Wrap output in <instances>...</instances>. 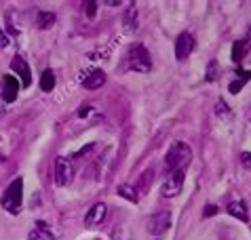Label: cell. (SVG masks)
Listing matches in <instances>:
<instances>
[{
	"mask_svg": "<svg viewBox=\"0 0 251 240\" xmlns=\"http://www.w3.org/2000/svg\"><path fill=\"white\" fill-rule=\"evenodd\" d=\"M85 6H87V11H89V17H93V15H95V6H97V2H87Z\"/></svg>",
	"mask_w": 251,
	"mask_h": 240,
	"instance_id": "22",
	"label": "cell"
},
{
	"mask_svg": "<svg viewBox=\"0 0 251 240\" xmlns=\"http://www.w3.org/2000/svg\"><path fill=\"white\" fill-rule=\"evenodd\" d=\"M53 87H55V76L51 70H47V72H43V76H40V89L49 93V91H53Z\"/></svg>",
	"mask_w": 251,
	"mask_h": 240,
	"instance_id": "16",
	"label": "cell"
},
{
	"mask_svg": "<svg viewBox=\"0 0 251 240\" xmlns=\"http://www.w3.org/2000/svg\"><path fill=\"white\" fill-rule=\"evenodd\" d=\"M215 213H218V207H213V204H209V207L205 209V217H211Z\"/></svg>",
	"mask_w": 251,
	"mask_h": 240,
	"instance_id": "20",
	"label": "cell"
},
{
	"mask_svg": "<svg viewBox=\"0 0 251 240\" xmlns=\"http://www.w3.org/2000/svg\"><path fill=\"white\" fill-rule=\"evenodd\" d=\"M192 48H194V38L188 32H182L177 36V40H176V57L177 59H186L188 55L192 53Z\"/></svg>",
	"mask_w": 251,
	"mask_h": 240,
	"instance_id": "7",
	"label": "cell"
},
{
	"mask_svg": "<svg viewBox=\"0 0 251 240\" xmlns=\"http://www.w3.org/2000/svg\"><path fill=\"white\" fill-rule=\"evenodd\" d=\"M19 93V84L15 76H4V101H13Z\"/></svg>",
	"mask_w": 251,
	"mask_h": 240,
	"instance_id": "11",
	"label": "cell"
},
{
	"mask_svg": "<svg viewBox=\"0 0 251 240\" xmlns=\"http://www.w3.org/2000/svg\"><path fill=\"white\" fill-rule=\"evenodd\" d=\"M118 196H123V198H127L131 202H137L139 200V196H137V190L135 188H131V186H118Z\"/></svg>",
	"mask_w": 251,
	"mask_h": 240,
	"instance_id": "15",
	"label": "cell"
},
{
	"mask_svg": "<svg viewBox=\"0 0 251 240\" xmlns=\"http://www.w3.org/2000/svg\"><path fill=\"white\" fill-rule=\"evenodd\" d=\"M169 225H171V213L169 211H158L148 219V232L154 236H160L163 232L169 230Z\"/></svg>",
	"mask_w": 251,
	"mask_h": 240,
	"instance_id": "5",
	"label": "cell"
},
{
	"mask_svg": "<svg viewBox=\"0 0 251 240\" xmlns=\"http://www.w3.org/2000/svg\"><path fill=\"white\" fill-rule=\"evenodd\" d=\"M22 198H24V181L22 179H15L11 181V186L4 190L2 194V207L9 211V213H19L22 209Z\"/></svg>",
	"mask_w": 251,
	"mask_h": 240,
	"instance_id": "2",
	"label": "cell"
},
{
	"mask_svg": "<svg viewBox=\"0 0 251 240\" xmlns=\"http://www.w3.org/2000/svg\"><path fill=\"white\" fill-rule=\"evenodd\" d=\"M0 45H2V47L6 45V38H4V34H0Z\"/></svg>",
	"mask_w": 251,
	"mask_h": 240,
	"instance_id": "25",
	"label": "cell"
},
{
	"mask_svg": "<svg viewBox=\"0 0 251 240\" xmlns=\"http://www.w3.org/2000/svg\"><path fill=\"white\" fill-rule=\"evenodd\" d=\"M215 112H218V114H226V103L220 101V103H218V110H215Z\"/></svg>",
	"mask_w": 251,
	"mask_h": 240,
	"instance_id": "23",
	"label": "cell"
},
{
	"mask_svg": "<svg viewBox=\"0 0 251 240\" xmlns=\"http://www.w3.org/2000/svg\"><path fill=\"white\" fill-rule=\"evenodd\" d=\"M55 19H57V17H55V13H51V11H43V13L38 15V21H36V24H38L40 30H49V27H53Z\"/></svg>",
	"mask_w": 251,
	"mask_h": 240,
	"instance_id": "13",
	"label": "cell"
},
{
	"mask_svg": "<svg viewBox=\"0 0 251 240\" xmlns=\"http://www.w3.org/2000/svg\"><path fill=\"white\" fill-rule=\"evenodd\" d=\"M103 82H106V72H103V70H93V72L82 80V87L93 91V89H100Z\"/></svg>",
	"mask_w": 251,
	"mask_h": 240,
	"instance_id": "9",
	"label": "cell"
},
{
	"mask_svg": "<svg viewBox=\"0 0 251 240\" xmlns=\"http://www.w3.org/2000/svg\"><path fill=\"white\" fill-rule=\"evenodd\" d=\"M127 59H129V68H131V70H135V72L146 74V72H150V68H152L150 53L146 51V47H142V45L131 47V48H129Z\"/></svg>",
	"mask_w": 251,
	"mask_h": 240,
	"instance_id": "3",
	"label": "cell"
},
{
	"mask_svg": "<svg viewBox=\"0 0 251 240\" xmlns=\"http://www.w3.org/2000/svg\"><path fill=\"white\" fill-rule=\"evenodd\" d=\"M245 48H247V45H245L243 40L234 42V47H232V59H234V61H241L243 55H245Z\"/></svg>",
	"mask_w": 251,
	"mask_h": 240,
	"instance_id": "19",
	"label": "cell"
},
{
	"mask_svg": "<svg viewBox=\"0 0 251 240\" xmlns=\"http://www.w3.org/2000/svg\"><path fill=\"white\" fill-rule=\"evenodd\" d=\"M106 213H108V207L103 202H95L89 213L85 217V225H100L103 219H106Z\"/></svg>",
	"mask_w": 251,
	"mask_h": 240,
	"instance_id": "8",
	"label": "cell"
},
{
	"mask_svg": "<svg viewBox=\"0 0 251 240\" xmlns=\"http://www.w3.org/2000/svg\"><path fill=\"white\" fill-rule=\"evenodd\" d=\"M125 27H127V32H133L137 27V13H135V6H131L127 11V15H125Z\"/></svg>",
	"mask_w": 251,
	"mask_h": 240,
	"instance_id": "17",
	"label": "cell"
},
{
	"mask_svg": "<svg viewBox=\"0 0 251 240\" xmlns=\"http://www.w3.org/2000/svg\"><path fill=\"white\" fill-rule=\"evenodd\" d=\"M249 80V72H241V78L239 80H234V82H230V93H241V89L245 87V82Z\"/></svg>",
	"mask_w": 251,
	"mask_h": 240,
	"instance_id": "18",
	"label": "cell"
},
{
	"mask_svg": "<svg viewBox=\"0 0 251 240\" xmlns=\"http://www.w3.org/2000/svg\"><path fill=\"white\" fill-rule=\"evenodd\" d=\"M11 68L15 70V72L22 76V82H24V87H30V82H32V78H30V68H27V63L22 59V57H15L11 61Z\"/></svg>",
	"mask_w": 251,
	"mask_h": 240,
	"instance_id": "10",
	"label": "cell"
},
{
	"mask_svg": "<svg viewBox=\"0 0 251 240\" xmlns=\"http://www.w3.org/2000/svg\"><path fill=\"white\" fill-rule=\"evenodd\" d=\"M228 213L232 215V217H236L239 221H247V219H249L247 209H245V202H241V200L230 202V204H228Z\"/></svg>",
	"mask_w": 251,
	"mask_h": 240,
	"instance_id": "12",
	"label": "cell"
},
{
	"mask_svg": "<svg viewBox=\"0 0 251 240\" xmlns=\"http://www.w3.org/2000/svg\"><path fill=\"white\" fill-rule=\"evenodd\" d=\"M72 177H74L72 162L64 156H59L55 160V183H57V186H68V183L72 181Z\"/></svg>",
	"mask_w": 251,
	"mask_h": 240,
	"instance_id": "4",
	"label": "cell"
},
{
	"mask_svg": "<svg viewBox=\"0 0 251 240\" xmlns=\"http://www.w3.org/2000/svg\"><path fill=\"white\" fill-rule=\"evenodd\" d=\"M190 158H192L190 145H186L184 141H176V144L169 147L167 156H165V167H167V171H169V173L184 171V167H188Z\"/></svg>",
	"mask_w": 251,
	"mask_h": 240,
	"instance_id": "1",
	"label": "cell"
},
{
	"mask_svg": "<svg viewBox=\"0 0 251 240\" xmlns=\"http://www.w3.org/2000/svg\"><path fill=\"white\" fill-rule=\"evenodd\" d=\"M182 188H184V171H173L163 183V196H167V198L177 196L182 192Z\"/></svg>",
	"mask_w": 251,
	"mask_h": 240,
	"instance_id": "6",
	"label": "cell"
},
{
	"mask_svg": "<svg viewBox=\"0 0 251 240\" xmlns=\"http://www.w3.org/2000/svg\"><path fill=\"white\" fill-rule=\"evenodd\" d=\"M243 162H245L247 167H251V154H247V152L243 154Z\"/></svg>",
	"mask_w": 251,
	"mask_h": 240,
	"instance_id": "24",
	"label": "cell"
},
{
	"mask_svg": "<svg viewBox=\"0 0 251 240\" xmlns=\"http://www.w3.org/2000/svg\"><path fill=\"white\" fill-rule=\"evenodd\" d=\"M30 240H53V236H51V232L47 230V225L43 221H38V228L30 234Z\"/></svg>",
	"mask_w": 251,
	"mask_h": 240,
	"instance_id": "14",
	"label": "cell"
},
{
	"mask_svg": "<svg viewBox=\"0 0 251 240\" xmlns=\"http://www.w3.org/2000/svg\"><path fill=\"white\" fill-rule=\"evenodd\" d=\"M215 78V61H211V66H209V74H207V80H213Z\"/></svg>",
	"mask_w": 251,
	"mask_h": 240,
	"instance_id": "21",
	"label": "cell"
}]
</instances>
